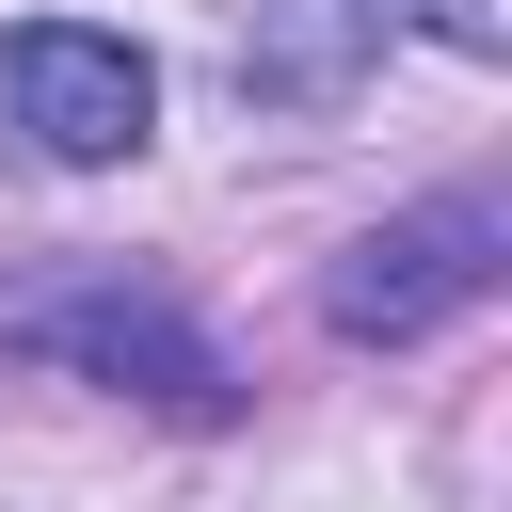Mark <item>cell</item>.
I'll use <instances>...</instances> for the list:
<instances>
[{
    "label": "cell",
    "mask_w": 512,
    "mask_h": 512,
    "mask_svg": "<svg viewBox=\"0 0 512 512\" xmlns=\"http://www.w3.org/2000/svg\"><path fill=\"white\" fill-rule=\"evenodd\" d=\"M0 128H16L32 160L96 176V160H128V144L160 128V64H144L128 32H96V16H16V32H0Z\"/></svg>",
    "instance_id": "cell-1"
},
{
    "label": "cell",
    "mask_w": 512,
    "mask_h": 512,
    "mask_svg": "<svg viewBox=\"0 0 512 512\" xmlns=\"http://www.w3.org/2000/svg\"><path fill=\"white\" fill-rule=\"evenodd\" d=\"M480 288H496V208H480V192H432V208L368 224L320 304H336V336H432V320L480 304Z\"/></svg>",
    "instance_id": "cell-2"
},
{
    "label": "cell",
    "mask_w": 512,
    "mask_h": 512,
    "mask_svg": "<svg viewBox=\"0 0 512 512\" xmlns=\"http://www.w3.org/2000/svg\"><path fill=\"white\" fill-rule=\"evenodd\" d=\"M48 368H80V384H128V400H176V416H224V352L160 304V288H48L32 320H16Z\"/></svg>",
    "instance_id": "cell-3"
}]
</instances>
